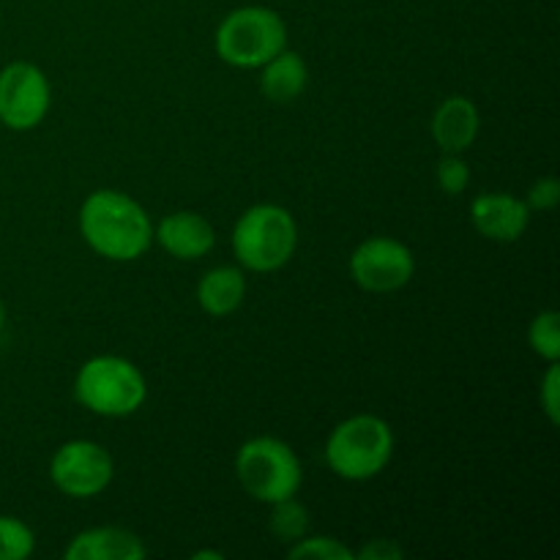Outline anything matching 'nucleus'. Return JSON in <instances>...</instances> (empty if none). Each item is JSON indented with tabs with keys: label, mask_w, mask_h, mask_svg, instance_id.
Here are the masks:
<instances>
[{
	"label": "nucleus",
	"mask_w": 560,
	"mask_h": 560,
	"mask_svg": "<svg viewBox=\"0 0 560 560\" xmlns=\"http://www.w3.org/2000/svg\"><path fill=\"white\" fill-rule=\"evenodd\" d=\"M413 252L397 238L375 235L359 244L350 255V277L366 293H394L413 279Z\"/></svg>",
	"instance_id": "9"
},
{
	"label": "nucleus",
	"mask_w": 560,
	"mask_h": 560,
	"mask_svg": "<svg viewBox=\"0 0 560 560\" xmlns=\"http://www.w3.org/2000/svg\"><path fill=\"white\" fill-rule=\"evenodd\" d=\"M246 299V279L241 268L219 266L202 273L200 284H197V301H200L202 312L211 317H228L244 304Z\"/></svg>",
	"instance_id": "14"
},
{
	"label": "nucleus",
	"mask_w": 560,
	"mask_h": 560,
	"mask_svg": "<svg viewBox=\"0 0 560 560\" xmlns=\"http://www.w3.org/2000/svg\"><path fill=\"white\" fill-rule=\"evenodd\" d=\"M479 109L468 96H448L432 115V137L443 153H465L479 137Z\"/></svg>",
	"instance_id": "13"
},
{
	"label": "nucleus",
	"mask_w": 560,
	"mask_h": 560,
	"mask_svg": "<svg viewBox=\"0 0 560 560\" xmlns=\"http://www.w3.org/2000/svg\"><path fill=\"white\" fill-rule=\"evenodd\" d=\"M355 558L361 560H399L402 558V547L392 539H375L364 547L361 552H355Z\"/></svg>",
	"instance_id": "23"
},
{
	"label": "nucleus",
	"mask_w": 560,
	"mask_h": 560,
	"mask_svg": "<svg viewBox=\"0 0 560 560\" xmlns=\"http://www.w3.org/2000/svg\"><path fill=\"white\" fill-rule=\"evenodd\" d=\"M49 80L38 66L16 60L0 71V124L14 131H31L49 113Z\"/></svg>",
	"instance_id": "7"
},
{
	"label": "nucleus",
	"mask_w": 560,
	"mask_h": 560,
	"mask_svg": "<svg viewBox=\"0 0 560 560\" xmlns=\"http://www.w3.org/2000/svg\"><path fill=\"white\" fill-rule=\"evenodd\" d=\"M235 474L241 487L260 503H279L284 498L299 495L301 463L293 448L271 435H260L246 441L235 454Z\"/></svg>",
	"instance_id": "6"
},
{
	"label": "nucleus",
	"mask_w": 560,
	"mask_h": 560,
	"mask_svg": "<svg viewBox=\"0 0 560 560\" xmlns=\"http://www.w3.org/2000/svg\"><path fill=\"white\" fill-rule=\"evenodd\" d=\"M36 550V536L22 520L0 517V560H25Z\"/></svg>",
	"instance_id": "19"
},
{
	"label": "nucleus",
	"mask_w": 560,
	"mask_h": 560,
	"mask_svg": "<svg viewBox=\"0 0 560 560\" xmlns=\"http://www.w3.org/2000/svg\"><path fill=\"white\" fill-rule=\"evenodd\" d=\"M470 222L485 238L512 244L528 230L530 208L528 202L506 191H487L470 202Z\"/></svg>",
	"instance_id": "10"
},
{
	"label": "nucleus",
	"mask_w": 560,
	"mask_h": 560,
	"mask_svg": "<svg viewBox=\"0 0 560 560\" xmlns=\"http://www.w3.org/2000/svg\"><path fill=\"white\" fill-rule=\"evenodd\" d=\"M539 402L541 408H545L550 424L558 427L560 424V370L556 361H550V370H547L545 381H541Z\"/></svg>",
	"instance_id": "21"
},
{
	"label": "nucleus",
	"mask_w": 560,
	"mask_h": 560,
	"mask_svg": "<svg viewBox=\"0 0 560 560\" xmlns=\"http://www.w3.org/2000/svg\"><path fill=\"white\" fill-rule=\"evenodd\" d=\"M3 323H5V310H3V301H0V331H3Z\"/></svg>",
	"instance_id": "25"
},
{
	"label": "nucleus",
	"mask_w": 560,
	"mask_h": 560,
	"mask_svg": "<svg viewBox=\"0 0 560 560\" xmlns=\"http://www.w3.org/2000/svg\"><path fill=\"white\" fill-rule=\"evenodd\" d=\"M260 88L262 96L273 104H290L306 91L310 82V69L299 52H290L288 47L279 55H273L266 66H260Z\"/></svg>",
	"instance_id": "15"
},
{
	"label": "nucleus",
	"mask_w": 560,
	"mask_h": 560,
	"mask_svg": "<svg viewBox=\"0 0 560 560\" xmlns=\"http://www.w3.org/2000/svg\"><path fill=\"white\" fill-rule=\"evenodd\" d=\"M153 238L175 260H200L217 244L213 224L195 211H175L164 217L153 230Z\"/></svg>",
	"instance_id": "11"
},
{
	"label": "nucleus",
	"mask_w": 560,
	"mask_h": 560,
	"mask_svg": "<svg viewBox=\"0 0 560 560\" xmlns=\"http://www.w3.org/2000/svg\"><path fill=\"white\" fill-rule=\"evenodd\" d=\"M74 394L82 408L104 419H124L145 405V375L120 355H93L80 366Z\"/></svg>",
	"instance_id": "4"
},
{
	"label": "nucleus",
	"mask_w": 560,
	"mask_h": 560,
	"mask_svg": "<svg viewBox=\"0 0 560 560\" xmlns=\"http://www.w3.org/2000/svg\"><path fill=\"white\" fill-rule=\"evenodd\" d=\"M195 560H206V558H213V560H222L224 556L222 552H217V550H202V552H195V556H191Z\"/></svg>",
	"instance_id": "24"
},
{
	"label": "nucleus",
	"mask_w": 560,
	"mask_h": 560,
	"mask_svg": "<svg viewBox=\"0 0 560 560\" xmlns=\"http://www.w3.org/2000/svg\"><path fill=\"white\" fill-rule=\"evenodd\" d=\"M63 556L66 560H142L148 550L140 536L131 530L104 525L77 534Z\"/></svg>",
	"instance_id": "12"
},
{
	"label": "nucleus",
	"mask_w": 560,
	"mask_h": 560,
	"mask_svg": "<svg viewBox=\"0 0 560 560\" xmlns=\"http://www.w3.org/2000/svg\"><path fill=\"white\" fill-rule=\"evenodd\" d=\"M299 246V224L293 213L273 202H260L241 213L233 230V252L244 268L271 273L288 266Z\"/></svg>",
	"instance_id": "2"
},
{
	"label": "nucleus",
	"mask_w": 560,
	"mask_h": 560,
	"mask_svg": "<svg viewBox=\"0 0 560 560\" xmlns=\"http://www.w3.org/2000/svg\"><path fill=\"white\" fill-rule=\"evenodd\" d=\"M438 184L446 195H463L470 184V170L459 153H446L438 162Z\"/></svg>",
	"instance_id": "20"
},
{
	"label": "nucleus",
	"mask_w": 560,
	"mask_h": 560,
	"mask_svg": "<svg viewBox=\"0 0 560 560\" xmlns=\"http://www.w3.org/2000/svg\"><path fill=\"white\" fill-rule=\"evenodd\" d=\"M528 208L530 211H552L560 202V180L558 178H539L528 189Z\"/></svg>",
	"instance_id": "22"
},
{
	"label": "nucleus",
	"mask_w": 560,
	"mask_h": 560,
	"mask_svg": "<svg viewBox=\"0 0 560 560\" xmlns=\"http://www.w3.org/2000/svg\"><path fill=\"white\" fill-rule=\"evenodd\" d=\"M290 560H355V552L334 536H304L288 550Z\"/></svg>",
	"instance_id": "18"
},
{
	"label": "nucleus",
	"mask_w": 560,
	"mask_h": 560,
	"mask_svg": "<svg viewBox=\"0 0 560 560\" xmlns=\"http://www.w3.org/2000/svg\"><path fill=\"white\" fill-rule=\"evenodd\" d=\"M528 345L534 353H539L545 361H558L560 355V317L556 310L539 312L530 320Z\"/></svg>",
	"instance_id": "17"
},
{
	"label": "nucleus",
	"mask_w": 560,
	"mask_h": 560,
	"mask_svg": "<svg viewBox=\"0 0 560 560\" xmlns=\"http://www.w3.org/2000/svg\"><path fill=\"white\" fill-rule=\"evenodd\" d=\"M115 463L102 443L69 441L55 452L49 479L69 498H96L109 487Z\"/></svg>",
	"instance_id": "8"
},
{
	"label": "nucleus",
	"mask_w": 560,
	"mask_h": 560,
	"mask_svg": "<svg viewBox=\"0 0 560 560\" xmlns=\"http://www.w3.org/2000/svg\"><path fill=\"white\" fill-rule=\"evenodd\" d=\"M288 47V27L273 9L241 5L217 27V52L235 69H260Z\"/></svg>",
	"instance_id": "5"
},
{
	"label": "nucleus",
	"mask_w": 560,
	"mask_h": 560,
	"mask_svg": "<svg viewBox=\"0 0 560 560\" xmlns=\"http://www.w3.org/2000/svg\"><path fill=\"white\" fill-rule=\"evenodd\" d=\"M394 454V432L381 416H350L331 430L326 441V463L339 479L370 481L386 470Z\"/></svg>",
	"instance_id": "3"
},
{
	"label": "nucleus",
	"mask_w": 560,
	"mask_h": 560,
	"mask_svg": "<svg viewBox=\"0 0 560 560\" xmlns=\"http://www.w3.org/2000/svg\"><path fill=\"white\" fill-rule=\"evenodd\" d=\"M271 520H268V528L284 545H293V541L304 539L306 530H310V512H306L304 503L293 498H284V501L271 503Z\"/></svg>",
	"instance_id": "16"
},
{
	"label": "nucleus",
	"mask_w": 560,
	"mask_h": 560,
	"mask_svg": "<svg viewBox=\"0 0 560 560\" xmlns=\"http://www.w3.org/2000/svg\"><path fill=\"white\" fill-rule=\"evenodd\" d=\"M80 233L96 255L115 262L140 260L153 244V224L135 197L98 189L80 208Z\"/></svg>",
	"instance_id": "1"
}]
</instances>
